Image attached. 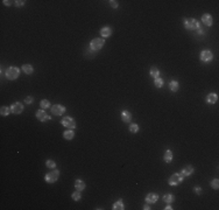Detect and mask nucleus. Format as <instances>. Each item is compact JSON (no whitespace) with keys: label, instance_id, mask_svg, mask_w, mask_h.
I'll return each mask as SVG.
<instances>
[{"label":"nucleus","instance_id":"f257e3e1","mask_svg":"<svg viewBox=\"0 0 219 210\" xmlns=\"http://www.w3.org/2000/svg\"><path fill=\"white\" fill-rule=\"evenodd\" d=\"M183 25L188 30H197L199 28H202V25L198 20L193 19V18H189V19H184L183 20Z\"/></svg>","mask_w":219,"mask_h":210},{"label":"nucleus","instance_id":"f03ea898","mask_svg":"<svg viewBox=\"0 0 219 210\" xmlns=\"http://www.w3.org/2000/svg\"><path fill=\"white\" fill-rule=\"evenodd\" d=\"M20 76V69L18 67H9L6 70V78L9 81H15Z\"/></svg>","mask_w":219,"mask_h":210},{"label":"nucleus","instance_id":"7ed1b4c3","mask_svg":"<svg viewBox=\"0 0 219 210\" xmlns=\"http://www.w3.org/2000/svg\"><path fill=\"white\" fill-rule=\"evenodd\" d=\"M183 180H184V178H183V175H182L181 173H175V174H173L172 176L169 178L168 183H169V186L176 187V186H178L179 183L183 182Z\"/></svg>","mask_w":219,"mask_h":210},{"label":"nucleus","instance_id":"20e7f679","mask_svg":"<svg viewBox=\"0 0 219 210\" xmlns=\"http://www.w3.org/2000/svg\"><path fill=\"white\" fill-rule=\"evenodd\" d=\"M105 44V40L103 38H96L91 41L90 43V50H93V52H98L99 49L103 48V46Z\"/></svg>","mask_w":219,"mask_h":210},{"label":"nucleus","instance_id":"39448f33","mask_svg":"<svg viewBox=\"0 0 219 210\" xmlns=\"http://www.w3.org/2000/svg\"><path fill=\"white\" fill-rule=\"evenodd\" d=\"M58 176H59V170L55 168L51 172L47 173L46 176H44V180H46L47 183H55L58 180Z\"/></svg>","mask_w":219,"mask_h":210},{"label":"nucleus","instance_id":"423d86ee","mask_svg":"<svg viewBox=\"0 0 219 210\" xmlns=\"http://www.w3.org/2000/svg\"><path fill=\"white\" fill-rule=\"evenodd\" d=\"M61 124L64 127L69 129V130H75L76 129V120L71 117H63V119L61 120Z\"/></svg>","mask_w":219,"mask_h":210},{"label":"nucleus","instance_id":"0eeeda50","mask_svg":"<svg viewBox=\"0 0 219 210\" xmlns=\"http://www.w3.org/2000/svg\"><path fill=\"white\" fill-rule=\"evenodd\" d=\"M199 58H201L202 62L209 63V62H211V61L213 60V54H212V52H210V50H203V52H201V54H199Z\"/></svg>","mask_w":219,"mask_h":210},{"label":"nucleus","instance_id":"6e6552de","mask_svg":"<svg viewBox=\"0 0 219 210\" xmlns=\"http://www.w3.org/2000/svg\"><path fill=\"white\" fill-rule=\"evenodd\" d=\"M65 106L61 105V104H55L54 106H51V113L55 116H62L63 113H65Z\"/></svg>","mask_w":219,"mask_h":210},{"label":"nucleus","instance_id":"1a4fd4ad","mask_svg":"<svg viewBox=\"0 0 219 210\" xmlns=\"http://www.w3.org/2000/svg\"><path fill=\"white\" fill-rule=\"evenodd\" d=\"M36 118H38L40 121H48V120L51 119V117H50L49 115H47L46 111L42 110V109H40V110L36 111Z\"/></svg>","mask_w":219,"mask_h":210},{"label":"nucleus","instance_id":"9d476101","mask_svg":"<svg viewBox=\"0 0 219 210\" xmlns=\"http://www.w3.org/2000/svg\"><path fill=\"white\" fill-rule=\"evenodd\" d=\"M11 111L13 112L14 115H20L22 111H23V105H22V103H20V102H15V103H13L11 105Z\"/></svg>","mask_w":219,"mask_h":210},{"label":"nucleus","instance_id":"9b49d317","mask_svg":"<svg viewBox=\"0 0 219 210\" xmlns=\"http://www.w3.org/2000/svg\"><path fill=\"white\" fill-rule=\"evenodd\" d=\"M202 22L205 25V26H208V27H211L212 25H213V18L211 14L209 13H205L202 15Z\"/></svg>","mask_w":219,"mask_h":210},{"label":"nucleus","instance_id":"f8f14e48","mask_svg":"<svg viewBox=\"0 0 219 210\" xmlns=\"http://www.w3.org/2000/svg\"><path fill=\"white\" fill-rule=\"evenodd\" d=\"M193 172H195V168H193V166H191V165H188L187 167H184L183 169L181 170V174L183 175V178H187V176H190V175H192V174H193Z\"/></svg>","mask_w":219,"mask_h":210},{"label":"nucleus","instance_id":"ddd939ff","mask_svg":"<svg viewBox=\"0 0 219 210\" xmlns=\"http://www.w3.org/2000/svg\"><path fill=\"white\" fill-rule=\"evenodd\" d=\"M121 120L124 123H131L132 121V115L128 110H123L121 111Z\"/></svg>","mask_w":219,"mask_h":210},{"label":"nucleus","instance_id":"4468645a","mask_svg":"<svg viewBox=\"0 0 219 210\" xmlns=\"http://www.w3.org/2000/svg\"><path fill=\"white\" fill-rule=\"evenodd\" d=\"M157 200H159V195L156 193H149L146 196V202L147 203H156Z\"/></svg>","mask_w":219,"mask_h":210},{"label":"nucleus","instance_id":"2eb2a0df","mask_svg":"<svg viewBox=\"0 0 219 210\" xmlns=\"http://www.w3.org/2000/svg\"><path fill=\"white\" fill-rule=\"evenodd\" d=\"M85 187H86V184H85V182L80 179H77L75 181V189L78 190V191H83L85 189Z\"/></svg>","mask_w":219,"mask_h":210},{"label":"nucleus","instance_id":"dca6fc26","mask_svg":"<svg viewBox=\"0 0 219 210\" xmlns=\"http://www.w3.org/2000/svg\"><path fill=\"white\" fill-rule=\"evenodd\" d=\"M217 101H218V95L216 92H210L206 96V102L209 104H214V103H217Z\"/></svg>","mask_w":219,"mask_h":210},{"label":"nucleus","instance_id":"f3484780","mask_svg":"<svg viewBox=\"0 0 219 210\" xmlns=\"http://www.w3.org/2000/svg\"><path fill=\"white\" fill-rule=\"evenodd\" d=\"M100 35L103 36V39L104 38H108V36H111L112 35V28L111 27H108V26H105L100 29Z\"/></svg>","mask_w":219,"mask_h":210},{"label":"nucleus","instance_id":"a211bd4d","mask_svg":"<svg viewBox=\"0 0 219 210\" xmlns=\"http://www.w3.org/2000/svg\"><path fill=\"white\" fill-rule=\"evenodd\" d=\"M63 138L65 140H72L75 138V132L74 130H67L65 132H63Z\"/></svg>","mask_w":219,"mask_h":210},{"label":"nucleus","instance_id":"6ab92c4d","mask_svg":"<svg viewBox=\"0 0 219 210\" xmlns=\"http://www.w3.org/2000/svg\"><path fill=\"white\" fill-rule=\"evenodd\" d=\"M169 89H170V91H173V92H176V91H178V89H179V84H178V82L177 81H170V83H169Z\"/></svg>","mask_w":219,"mask_h":210},{"label":"nucleus","instance_id":"aec40b11","mask_svg":"<svg viewBox=\"0 0 219 210\" xmlns=\"http://www.w3.org/2000/svg\"><path fill=\"white\" fill-rule=\"evenodd\" d=\"M173 152L170 151V150H167L166 152H164V155H163V160L167 162V164H169V162H172V160H173Z\"/></svg>","mask_w":219,"mask_h":210},{"label":"nucleus","instance_id":"412c9836","mask_svg":"<svg viewBox=\"0 0 219 210\" xmlns=\"http://www.w3.org/2000/svg\"><path fill=\"white\" fill-rule=\"evenodd\" d=\"M21 68H22V71L25 74H27V75H30V74H33V71H34V68L32 64H22Z\"/></svg>","mask_w":219,"mask_h":210},{"label":"nucleus","instance_id":"4be33fe9","mask_svg":"<svg viewBox=\"0 0 219 210\" xmlns=\"http://www.w3.org/2000/svg\"><path fill=\"white\" fill-rule=\"evenodd\" d=\"M113 210H124L125 209V205H124V202H123V200H119V201H117V202H114L113 203V208H112Z\"/></svg>","mask_w":219,"mask_h":210},{"label":"nucleus","instance_id":"5701e85b","mask_svg":"<svg viewBox=\"0 0 219 210\" xmlns=\"http://www.w3.org/2000/svg\"><path fill=\"white\" fill-rule=\"evenodd\" d=\"M149 74H150V76H152L154 79H155V78H157V77H160V70L157 69L156 67H152V68H150Z\"/></svg>","mask_w":219,"mask_h":210},{"label":"nucleus","instance_id":"b1692460","mask_svg":"<svg viewBox=\"0 0 219 210\" xmlns=\"http://www.w3.org/2000/svg\"><path fill=\"white\" fill-rule=\"evenodd\" d=\"M163 201L166 203H173L175 201V197L173 194H166V195H163Z\"/></svg>","mask_w":219,"mask_h":210},{"label":"nucleus","instance_id":"393cba45","mask_svg":"<svg viewBox=\"0 0 219 210\" xmlns=\"http://www.w3.org/2000/svg\"><path fill=\"white\" fill-rule=\"evenodd\" d=\"M9 112H12L11 111V107H7V106H1V109H0V115L6 117L9 115Z\"/></svg>","mask_w":219,"mask_h":210},{"label":"nucleus","instance_id":"a878e982","mask_svg":"<svg viewBox=\"0 0 219 210\" xmlns=\"http://www.w3.org/2000/svg\"><path fill=\"white\" fill-rule=\"evenodd\" d=\"M154 84H155V86L156 88H162L163 86V84H164V81H163V78H161V77H157V78H155L154 79Z\"/></svg>","mask_w":219,"mask_h":210},{"label":"nucleus","instance_id":"bb28decb","mask_svg":"<svg viewBox=\"0 0 219 210\" xmlns=\"http://www.w3.org/2000/svg\"><path fill=\"white\" fill-rule=\"evenodd\" d=\"M40 106L42 110H46V109H49L50 107V102L48 101V99H42L40 102Z\"/></svg>","mask_w":219,"mask_h":210},{"label":"nucleus","instance_id":"cd10ccee","mask_svg":"<svg viewBox=\"0 0 219 210\" xmlns=\"http://www.w3.org/2000/svg\"><path fill=\"white\" fill-rule=\"evenodd\" d=\"M46 166H47V168H49V169H55L56 168V162L54 161V160L49 159V160H47V161H46Z\"/></svg>","mask_w":219,"mask_h":210},{"label":"nucleus","instance_id":"c85d7f7f","mask_svg":"<svg viewBox=\"0 0 219 210\" xmlns=\"http://www.w3.org/2000/svg\"><path fill=\"white\" fill-rule=\"evenodd\" d=\"M71 199L74 200V201H76V202H78L80 199H82V195H80V191H75V193H72L71 194Z\"/></svg>","mask_w":219,"mask_h":210},{"label":"nucleus","instance_id":"c756f323","mask_svg":"<svg viewBox=\"0 0 219 210\" xmlns=\"http://www.w3.org/2000/svg\"><path fill=\"white\" fill-rule=\"evenodd\" d=\"M139 126H138V124H131L129 125V132L131 133H138L139 132Z\"/></svg>","mask_w":219,"mask_h":210},{"label":"nucleus","instance_id":"7c9ffc66","mask_svg":"<svg viewBox=\"0 0 219 210\" xmlns=\"http://www.w3.org/2000/svg\"><path fill=\"white\" fill-rule=\"evenodd\" d=\"M210 186H211L214 190H217V189L219 188V180H218V179H213V180L210 182Z\"/></svg>","mask_w":219,"mask_h":210},{"label":"nucleus","instance_id":"2f4dec72","mask_svg":"<svg viewBox=\"0 0 219 210\" xmlns=\"http://www.w3.org/2000/svg\"><path fill=\"white\" fill-rule=\"evenodd\" d=\"M26 1H23V0H16L15 1V6L16 7H22V6H25Z\"/></svg>","mask_w":219,"mask_h":210},{"label":"nucleus","instance_id":"473e14b6","mask_svg":"<svg viewBox=\"0 0 219 210\" xmlns=\"http://www.w3.org/2000/svg\"><path fill=\"white\" fill-rule=\"evenodd\" d=\"M110 5H111L113 8H118L119 7V4L115 1V0H110Z\"/></svg>","mask_w":219,"mask_h":210},{"label":"nucleus","instance_id":"72a5a7b5","mask_svg":"<svg viewBox=\"0 0 219 210\" xmlns=\"http://www.w3.org/2000/svg\"><path fill=\"white\" fill-rule=\"evenodd\" d=\"M193 190H195V193H196L197 195H201V194H202V188H201L199 186H196V187L193 188Z\"/></svg>","mask_w":219,"mask_h":210},{"label":"nucleus","instance_id":"f704fd0d","mask_svg":"<svg viewBox=\"0 0 219 210\" xmlns=\"http://www.w3.org/2000/svg\"><path fill=\"white\" fill-rule=\"evenodd\" d=\"M33 101H34V99H33V97L28 96V97L26 98V99H25V103H26V104H32V103H33Z\"/></svg>","mask_w":219,"mask_h":210},{"label":"nucleus","instance_id":"c9c22d12","mask_svg":"<svg viewBox=\"0 0 219 210\" xmlns=\"http://www.w3.org/2000/svg\"><path fill=\"white\" fill-rule=\"evenodd\" d=\"M197 34H198V35H204V29H203V28L197 29Z\"/></svg>","mask_w":219,"mask_h":210},{"label":"nucleus","instance_id":"e433bc0d","mask_svg":"<svg viewBox=\"0 0 219 210\" xmlns=\"http://www.w3.org/2000/svg\"><path fill=\"white\" fill-rule=\"evenodd\" d=\"M4 5H6V6H11V4H12V1H9V0H4Z\"/></svg>","mask_w":219,"mask_h":210},{"label":"nucleus","instance_id":"4c0bfd02","mask_svg":"<svg viewBox=\"0 0 219 210\" xmlns=\"http://www.w3.org/2000/svg\"><path fill=\"white\" fill-rule=\"evenodd\" d=\"M172 209H173V207L170 205V203H168V205L164 208V210H172Z\"/></svg>","mask_w":219,"mask_h":210},{"label":"nucleus","instance_id":"58836bf2","mask_svg":"<svg viewBox=\"0 0 219 210\" xmlns=\"http://www.w3.org/2000/svg\"><path fill=\"white\" fill-rule=\"evenodd\" d=\"M149 209H150V207H149L148 204H144V205H143V210H149Z\"/></svg>","mask_w":219,"mask_h":210}]
</instances>
